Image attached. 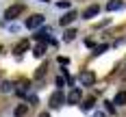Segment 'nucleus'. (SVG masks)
I'll return each instance as SVG.
<instances>
[{
	"mask_svg": "<svg viewBox=\"0 0 126 117\" xmlns=\"http://www.w3.org/2000/svg\"><path fill=\"white\" fill-rule=\"evenodd\" d=\"M22 13H24V4H13V7L7 9L4 17H7V20H15V17H17V15H22Z\"/></svg>",
	"mask_w": 126,
	"mask_h": 117,
	"instance_id": "obj_1",
	"label": "nucleus"
},
{
	"mask_svg": "<svg viewBox=\"0 0 126 117\" xmlns=\"http://www.w3.org/2000/svg\"><path fill=\"white\" fill-rule=\"evenodd\" d=\"M41 24H44V15H41V13H35V15H31V17L26 20V28H31V30H33V28H39Z\"/></svg>",
	"mask_w": 126,
	"mask_h": 117,
	"instance_id": "obj_2",
	"label": "nucleus"
},
{
	"mask_svg": "<svg viewBox=\"0 0 126 117\" xmlns=\"http://www.w3.org/2000/svg\"><path fill=\"white\" fill-rule=\"evenodd\" d=\"M78 80H80V85H85V87H91V85L96 82V76H94V72H80Z\"/></svg>",
	"mask_w": 126,
	"mask_h": 117,
	"instance_id": "obj_3",
	"label": "nucleus"
},
{
	"mask_svg": "<svg viewBox=\"0 0 126 117\" xmlns=\"http://www.w3.org/2000/svg\"><path fill=\"white\" fill-rule=\"evenodd\" d=\"M65 100H67V98L63 95V91H54V93L50 95V106H54V108H57V106H61Z\"/></svg>",
	"mask_w": 126,
	"mask_h": 117,
	"instance_id": "obj_4",
	"label": "nucleus"
},
{
	"mask_svg": "<svg viewBox=\"0 0 126 117\" xmlns=\"http://www.w3.org/2000/svg\"><path fill=\"white\" fill-rule=\"evenodd\" d=\"M67 102L70 104H78L80 102V89H72L67 93Z\"/></svg>",
	"mask_w": 126,
	"mask_h": 117,
	"instance_id": "obj_5",
	"label": "nucleus"
},
{
	"mask_svg": "<svg viewBox=\"0 0 126 117\" xmlns=\"http://www.w3.org/2000/svg\"><path fill=\"white\" fill-rule=\"evenodd\" d=\"M98 13H100V7H98V4H91V7H87V9H85L83 17H96Z\"/></svg>",
	"mask_w": 126,
	"mask_h": 117,
	"instance_id": "obj_6",
	"label": "nucleus"
},
{
	"mask_svg": "<svg viewBox=\"0 0 126 117\" xmlns=\"http://www.w3.org/2000/svg\"><path fill=\"white\" fill-rule=\"evenodd\" d=\"M74 20H76V11H70V13H65V15L61 17V26H67V24H72Z\"/></svg>",
	"mask_w": 126,
	"mask_h": 117,
	"instance_id": "obj_7",
	"label": "nucleus"
},
{
	"mask_svg": "<svg viewBox=\"0 0 126 117\" xmlns=\"http://www.w3.org/2000/svg\"><path fill=\"white\" fill-rule=\"evenodd\" d=\"M26 113H28V104H17L15 111H13V115H15V117H24Z\"/></svg>",
	"mask_w": 126,
	"mask_h": 117,
	"instance_id": "obj_8",
	"label": "nucleus"
},
{
	"mask_svg": "<svg viewBox=\"0 0 126 117\" xmlns=\"http://www.w3.org/2000/svg\"><path fill=\"white\" fill-rule=\"evenodd\" d=\"M113 104H117V106H124V104H126V91H120V93L115 95Z\"/></svg>",
	"mask_w": 126,
	"mask_h": 117,
	"instance_id": "obj_9",
	"label": "nucleus"
},
{
	"mask_svg": "<svg viewBox=\"0 0 126 117\" xmlns=\"http://www.w3.org/2000/svg\"><path fill=\"white\" fill-rule=\"evenodd\" d=\"M28 50V41H20V43H17V46H15V54H24V52Z\"/></svg>",
	"mask_w": 126,
	"mask_h": 117,
	"instance_id": "obj_10",
	"label": "nucleus"
},
{
	"mask_svg": "<svg viewBox=\"0 0 126 117\" xmlns=\"http://www.w3.org/2000/svg\"><path fill=\"white\" fill-rule=\"evenodd\" d=\"M120 7H122V2H120V0H111V2L107 4V9H109V11H117Z\"/></svg>",
	"mask_w": 126,
	"mask_h": 117,
	"instance_id": "obj_11",
	"label": "nucleus"
},
{
	"mask_svg": "<svg viewBox=\"0 0 126 117\" xmlns=\"http://www.w3.org/2000/svg\"><path fill=\"white\" fill-rule=\"evenodd\" d=\"M48 39H50V37H48V30H39V33H37V41L44 43V41H48Z\"/></svg>",
	"mask_w": 126,
	"mask_h": 117,
	"instance_id": "obj_12",
	"label": "nucleus"
},
{
	"mask_svg": "<svg viewBox=\"0 0 126 117\" xmlns=\"http://www.w3.org/2000/svg\"><path fill=\"white\" fill-rule=\"evenodd\" d=\"M74 37H76V30H72V28H70V30H67V33L63 35V39H65V41H72Z\"/></svg>",
	"mask_w": 126,
	"mask_h": 117,
	"instance_id": "obj_13",
	"label": "nucleus"
},
{
	"mask_svg": "<svg viewBox=\"0 0 126 117\" xmlns=\"http://www.w3.org/2000/svg\"><path fill=\"white\" fill-rule=\"evenodd\" d=\"M44 52H46V46H44V43H39L37 48H35V56H44Z\"/></svg>",
	"mask_w": 126,
	"mask_h": 117,
	"instance_id": "obj_14",
	"label": "nucleus"
},
{
	"mask_svg": "<svg viewBox=\"0 0 126 117\" xmlns=\"http://www.w3.org/2000/svg\"><path fill=\"white\" fill-rule=\"evenodd\" d=\"M44 74H46V65H41V67L37 69V74H35V78H41Z\"/></svg>",
	"mask_w": 126,
	"mask_h": 117,
	"instance_id": "obj_15",
	"label": "nucleus"
},
{
	"mask_svg": "<svg viewBox=\"0 0 126 117\" xmlns=\"http://www.w3.org/2000/svg\"><path fill=\"white\" fill-rule=\"evenodd\" d=\"M107 48H109V46H104V43H102V46H98V48H96V52H94V54H102Z\"/></svg>",
	"mask_w": 126,
	"mask_h": 117,
	"instance_id": "obj_16",
	"label": "nucleus"
},
{
	"mask_svg": "<svg viewBox=\"0 0 126 117\" xmlns=\"http://www.w3.org/2000/svg\"><path fill=\"white\" fill-rule=\"evenodd\" d=\"M91 106H94V98H89L87 102L83 104V108H87V111H89V108H91Z\"/></svg>",
	"mask_w": 126,
	"mask_h": 117,
	"instance_id": "obj_17",
	"label": "nucleus"
},
{
	"mask_svg": "<svg viewBox=\"0 0 126 117\" xmlns=\"http://www.w3.org/2000/svg\"><path fill=\"white\" fill-rule=\"evenodd\" d=\"M63 85H65V78L59 76V78H57V87H63Z\"/></svg>",
	"mask_w": 126,
	"mask_h": 117,
	"instance_id": "obj_18",
	"label": "nucleus"
},
{
	"mask_svg": "<svg viewBox=\"0 0 126 117\" xmlns=\"http://www.w3.org/2000/svg\"><path fill=\"white\" fill-rule=\"evenodd\" d=\"M59 7H61V9H67V7H70V2H67V0H61V2H59Z\"/></svg>",
	"mask_w": 126,
	"mask_h": 117,
	"instance_id": "obj_19",
	"label": "nucleus"
},
{
	"mask_svg": "<svg viewBox=\"0 0 126 117\" xmlns=\"http://www.w3.org/2000/svg\"><path fill=\"white\" fill-rule=\"evenodd\" d=\"M39 117H50V113H41V115H39Z\"/></svg>",
	"mask_w": 126,
	"mask_h": 117,
	"instance_id": "obj_20",
	"label": "nucleus"
},
{
	"mask_svg": "<svg viewBox=\"0 0 126 117\" xmlns=\"http://www.w3.org/2000/svg\"><path fill=\"white\" fill-rule=\"evenodd\" d=\"M94 117H104V115H102V113H96V115H94Z\"/></svg>",
	"mask_w": 126,
	"mask_h": 117,
	"instance_id": "obj_21",
	"label": "nucleus"
}]
</instances>
